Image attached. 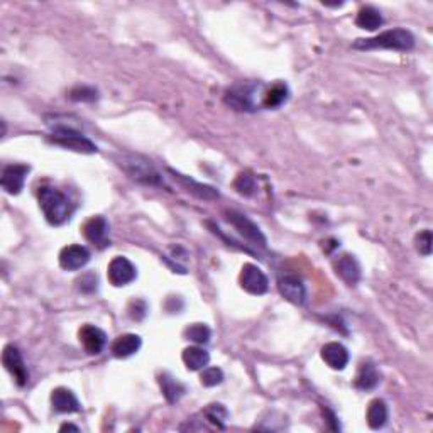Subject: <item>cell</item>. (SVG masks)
I'll list each match as a JSON object with an SVG mask.
<instances>
[{"label":"cell","instance_id":"cell-1","mask_svg":"<svg viewBox=\"0 0 433 433\" xmlns=\"http://www.w3.org/2000/svg\"><path fill=\"white\" fill-rule=\"evenodd\" d=\"M39 207L51 226L58 227L66 223L75 212V203L58 188L44 186L39 190Z\"/></svg>","mask_w":433,"mask_h":433},{"label":"cell","instance_id":"cell-2","mask_svg":"<svg viewBox=\"0 0 433 433\" xmlns=\"http://www.w3.org/2000/svg\"><path fill=\"white\" fill-rule=\"evenodd\" d=\"M354 50L359 51H369V50H391V51H411L415 47V36L410 31L403 29V27H396V29L384 31L374 38L367 39H358L352 44Z\"/></svg>","mask_w":433,"mask_h":433},{"label":"cell","instance_id":"cell-3","mask_svg":"<svg viewBox=\"0 0 433 433\" xmlns=\"http://www.w3.org/2000/svg\"><path fill=\"white\" fill-rule=\"evenodd\" d=\"M119 164L134 182L146 184V186H163L164 184L163 176L159 175V171L152 166L149 159L142 158V156H122Z\"/></svg>","mask_w":433,"mask_h":433},{"label":"cell","instance_id":"cell-4","mask_svg":"<svg viewBox=\"0 0 433 433\" xmlns=\"http://www.w3.org/2000/svg\"><path fill=\"white\" fill-rule=\"evenodd\" d=\"M50 139L51 142L58 144V146L76 152H83V154H94V152L98 151V147L90 139L85 138L82 132L66 126H56L54 131L51 132Z\"/></svg>","mask_w":433,"mask_h":433},{"label":"cell","instance_id":"cell-5","mask_svg":"<svg viewBox=\"0 0 433 433\" xmlns=\"http://www.w3.org/2000/svg\"><path fill=\"white\" fill-rule=\"evenodd\" d=\"M226 215H227L228 222L237 228L239 234L242 235L247 242H251L252 246H256V247H263V249L266 247V244H267L266 235L260 232V228L252 222L249 216L239 214V212H234V210L226 212Z\"/></svg>","mask_w":433,"mask_h":433},{"label":"cell","instance_id":"cell-6","mask_svg":"<svg viewBox=\"0 0 433 433\" xmlns=\"http://www.w3.org/2000/svg\"><path fill=\"white\" fill-rule=\"evenodd\" d=\"M258 85L254 83H240V85L232 87L226 94V103L239 112H254V95L258 90Z\"/></svg>","mask_w":433,"mask_h":433},{"label":"cell","instance_id":"cell-7","mask_svg":"<svg viewBox=\"0 0 433 433\" xmlns=\"http://www.w3.org/2000/svg\"><path fill=\"white\" fill-rule=\"evenodd\" d=\"M240 286L249 295L260 296L270 290V281L263 270L256 264H244L242 272H240Z\"/></svg>","mask_w":433,"mask_h":433},{"label":"cell","instance_id":"cell-8","mask_svg":"<svg viewBox=\"0 0 433 433\" xmlns=\"http://www.w3.org/2000/svg\"><path fill=\"white\" fill-rule=\"evenodd\" d=\"M108 281H110L114 286H127L138 278V270H135L134 264L131 263L127 258H114L108 264L107 270Z\"/></svg>","mask_w":433,"mask_h":433},{"label":"cell","instance_id":"cell-9","mask_svg":"<svg viewBox=\"0 0 433 433\" xmlns=\"http://www.w3.org/2000/svg\"><path fill=\"white\" fill-rule=\"evenodd\" d=\"M278 290L283 295V298H286L288 302L295 304H303L307 302V288L302 281L298 274H293V272H286L278 278Z\"/></svg>","mask_w":433,"mask_h":433},{"label":"cell","instance_id":"cell-10","mask_svg":"<svg viewBox=\"0 0 433 433\" xmlns=\"http://www.w3.org/2000/svg\"><path fill=\"white\" fill-rule=\"evenodd\" d=\"M2 362L7 371L12 374V378L15 379V383H17L19 386H26L27 381H29V371H27L26 364H24L21 351L15 346H7L3 348Z\"/></svg>","mask_w":433,"mask_h":433},{"label":"cell","instance_id":"cell-11","mask_svg":"<svg viewBox=\"0 0 433 433\" xmlns=\"http://www.w3.org/2000/svg\"><path fill=\"white\" fill-rule=\"evenodd\" d=\"M31 168L27 164H9L3 168L2 173V188L9 195H19L22 191L24 183H26L27 175Z\"/></svg>","mask_w":433,"mask_h":433},{"label":"cell","instance_id":"cell-12","mask_svg":"<svg viewBox=\"0 0 433 433\" xmlns=\"http://www.w3.org/2000/svg\"><path fill=\"white\" fill-rule=\"evenodd\" d=\"M83 235L88 242L100 247V249L107 247L110 240H108V222L105 216L97 215L87 220V223L83 226Z\"/></svg>","mask_w":433,"mask_h":433},{"label":"cell","instance_id":"cell-13","mask_svg":"<svg viewBox=\"0 0 433 433\" xmlns=\"http://www.w3.org/2000/svg\"><path fill=\"white\" fill-rule=\"evenodd\" d=\"M90 260V251L85 246H68L59 252V266L65 271H78L85 267Z\"/></svg>","mask_w":433,"mask_h":433},{"label":"cell","instance_id":"cell-14","mask_svg":"<svg viewBox=\"0 0 433 433\" xmlns=\"http://www.w3.org/2000/svg\"><path fill=\"white\" fill-rule=\"evenodd\" d=\"M80 342H82V346L85 351L88 352V354L91 355H97L100 354V352L103 351L107 346V335L105 332L102 330V328L95 327V325H83L82 328H80Z\"/></svg>","mask_w":433,"mask_h":433},{"label":"cell","instance_id":"cell-15","mask_svg":"<svg viewBox=\"0 0 433 433\" xmlns=\"http://www.w3.org/2000/svg\"><path fill=\"white\" fill-rule=\"evenodd\" d=\"M168 171H170V175H173V178L176 179V182L182 184V186L186 188V191H190V193L195 195L196 198L207 200L208 202V200H216L220 196L219 190H216V188H214V186H210V184H203V183L195 182V179L190 178V176L182 175L179 171L171 170V168Z\"/></svg>","mask_w":433,"mask_h":433},{"label":"cell","instance_id":"cell-16","mask_svg":"<svg viewBox=\"0 0 433 433\" xmlns=\"http://www.w3.org/2000/svg\"><path fill=\"white\" fill-rule=\"evenodd\" d=\"M335 271L351 286L358 284L360 281V276H362L359 260L351 254L339 256V259L335 260Z\"/></svg>","mask_w":433,"mask_h":433},{"label":"cell","instance_id":"cell-17","mask_svg":"<svg viewBox=\"0 0 433 433\" xmlns=\"http://www.w3.org/2000/svg\"><path fill=\"white\" fill-rule=\"evenodd\" d=\"M322 359L328 367L335 369V371H342V369L347 367L351 355H348V351L342 344L330 342L322 347Z\"/></svg>","mask_w":433,"mask_h":433},{"label":"cell","instance_id":"cell-18","mask_svg":"<svg viewBox=\"0 0 433 433\" xmlns=\"http://www.w3.org/2000/svg\"><path fill=\"white\" fill-rule=\"evenodd\" d=\"M51 404H53L54 411L58 413H76L82 410L78 398L68 388H56L53 395H51Z\"/></svg>","mask_w":433,"mask_h":433},{"label":"cell","instance_id":"cell-19","mask_svg":"<svg viewBox=\"0 0 433 433\" xmlns=\"http://www.w3.org/2000/svg\"><path fill=\"white\" fill-rule=\"evenodd\" d=\"M141 346H142V340L139 335H135V334L120 335L119 339H115V342L112 344V354L119 359H127V358H131V355L138 354Z\"/></svg>","mask_w":433,"mask_h":433},{"label":"cell","instance_id":"cell-20","mask_svg":"<svg viewBox=\"0 0 433 433\" xmlns=\"http://www.w3.org/2000/svg\"><path fill=\"white\" fill-rule=\"evenodd\" d=\"M367 425L372 430H379L384 425L388 423L390 418V410H388V404L383 399H372L367 406Z\"/></svg>","mask_w":433,"mask_h":433},{"label":"cell","instance_id":"cell-21","mask_svg":"<svg viewBox=\"0 0 433 433\" xmlns=\"http://www.w3.org/2000/svg\"><path fill=\"white\" fill-rule=\"evenodd\" d=\"M182 359L184 366H186V369H190V371H202V369H205L208 362H210V354H208L203 347L193 346L184 348Z\"/></svg>","mask_w":433,"mask_h":433},{"label":"cell","instance_id":"cell-22","mask_svg":"<svg viewBox=\"0 0 433 433\" xmlns=\"http://www.w3.org/2000/svg\"><path fill=\"white\" fill-rule=\"evenodd\" d=\"M378 383H379V372L374 364H371V362L360 364L358 376H355V381H354L355 388H358V390L367 391L378 386Z\"/></svg>","mask_w":433,"mask_h":433},{"label":"cell","instance_id":"cell-23","mask_svg":"<svg viewBox=\"0 0 433 433\" xmlns=\"http://www.w3.org/2000/svg\"><path fill=\"white\" fill-rule=\"evenodd\" d=\"M159 386H161L164 398H166L168 403H171V404L178 403V401L183 398L184 391H186L179 381H176L173 376L166 374V372L159 376Z\"/></svg>","mask_w":433,"mask_h":433},{"label":"cell","instance_id":"cell-24","mask_svg":"<svg viewBox=\"0 0 433 433\" xmlns=\"http://www.w3.org/2000/svg\"><path fill=\"white\" fill-rule=\"evenodd\" d=\"M290 98V88L286 83L279 82L274 83L270 90L266 91V95L263 97V107L264 108H279Z\"/></svg>","mask_w":433,"mask_h":433},{"label":"cell","instance_id":"cell-25","mask_svg":"<svg viewBox=\"0 0 433 433\" xmlns=\"http://www.w3.org/2000/svg\"><path fill=\"white\" fill-rule=\"evenodd\" d=\"M355 24H358L360 29L376 31L383 26V15H381V12L376 9V7L366 6L358 12Z\"/></svg>","mask_w":433,"mask_h":433},{"label":"cell","instance_id":"cell-26","mask_svg":"<svg viewBox=\"0 0 433 433\" xmlns=\"http://www.w3.org/2000/svg\"><path fill=\"white\" fill-rule=\"evenodd\" d=\"M203 415H205V418L208 420V422L214 423L216 428H226V420L228 416V411L226 410L223 404H219V403L208 404V406L205 408V411H203Z\"/></svg>","mask_w":433,"mask_h":433},{"label":"cell","instance_id":"cell-27","mask_svg":"<svg viewBox=\"0 0 433 433\" xmlns=\"http://www.w3.org/2000/svg\"><path fill=\"white\" fill-rule=\"evenodd\" d=\"M184 337H186L188 340H191V342L203 346V344H207L208 340H210L212 332H210V328L207 327V325L193 323V325H190L186 330H184Z\"/></svg>","mask_w":433,"mask_h":433},{"label":"cell","instance_id":"cell-28","mask_svg":"<svg viewBox=\"0 0 433 433\" xmlns=\"http://www.w3.org/2000/svg\"><path fill=\"white\" fill-rule=\"evenodd\" d=\"M234 188L239 191L240 195H244V196L254 195V191H256L254 176H251L249 173H240L237 178H235Z\"/></svg>","mask_w":433,"mask_h":433},{"label":"cell","instance_id":"cell-29","mask_svg":"<svg viewBox=\"0 0 433 433\" xmlns=\"http://www.w3.org/2000/svg\"><path fill=\"white\" fill-rule=\"evenodd\" d=\"M68 97L73 102H95L98 100V91L91 87H76L70 91Z\"/></svg>","mask_w":433,"mask_h":433},{"label":"cell","instance_id":"cell-30","mask_svg":"<svg viewBox=\"0 0 433 433\" xmlns=\"http://www.w3.org/2000/svg\"><path fill=\"white\" fill-rule=\"evenodd\" d=\"M200 381H202L203 386H207V388L219 386V384L223 381L222 369L220 367H205L203 369L202 376H200Z\"/></svg>","mask_w":433,"mask_h":433},{"label":"cell","instance_id":"cell-31","mask_svg":"<svg viewBox=\"0 0 433 433\" xmlns=\"http://www.w3.org/2000/svg\"><path fill=\"white\" fill-rule=\"evenodd\" d=\"M432 244H433V239H432V230H423L420 232L418 235H416V249H418L420 254L423 256H430L432 254Z\"/></svg>","mask_w":433,"mask_h":433},{"label":"cell","instance_id":"cell-32","mask_svg":"<svg viewBox=\"0 0 433 433\" xmlns=\"http://www.w3.org/2000/svg\"><path fill=\"white\" fill-rule=\"evenodd\" d=\"M98 288V279L97 276L88 272V274L82 276V279H78V290L83 293H94Z\"/></svg>","mask_w":433,"mask_h":433},{"label":"cell","instance_id":"cell-33","mask_svg":"<svg viewBox=\"0 0 433 433\" xmlns=\"http://www.w3.org/2000/svg\"><path fill=\"white\" fill-rule=\"evenodd\" d=\"M147 314V304L142 300H135L129 304V315L134 320H142Z\"/></svg>","mask_w":433,"mask_h":433},{"label":"cell","instance_id":"cell-34","mask_svg":"<svg viewBox=\"0 0 433 433\" xmlns=\"http://www.w3.org/2000/svg\"><path fill=\"white\" fill-rule=\"evenodd\" d=\"M59 430H75V432H78V427H75V425H63L61 428H59Z\"/></svg>","mask_w":433,"mask_h":433}]
</instances>
